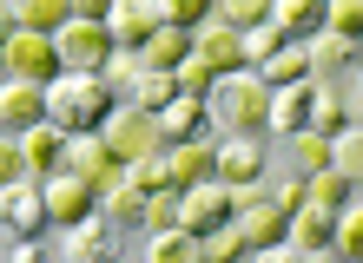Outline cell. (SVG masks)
Instances as JSON below:
<instances>
[{"mask_svg":"<svg viewBox=\"0 0 363 263\" xmlns=\"http://www.w3.org/2000/svg\"><path fill=\"white\" fill-rule=\"evenodd\" d=\"M40 99H47V125H60L67 139H73V132H99L106 112L119 105V93L99 73H60V79L40 86Z\"/></svg>","mask_w":363,"mask_h":263,"instance_id":"6da1fadb","label":"cell"},{"mask_svg":"<svg viewBox=\"0 0 363 263\" xmlns=\"http://www.w3.org/2000/svg\"><path fill=\"white\" fill-rule=\"evenodd\" d=\"M211 125L225 132H264V112H271V86L251 73V66H238V73H225L218 86H211Z\"/></svg>","mask_w":363,"mask_h":263,"instance_id":"7a4b0ae2","label":"cell"},{"mask_svg":"<svg viewBox=\"0 0 363 263\" xmlns=\"http://www.w3.org/2000/svg\"><path fill=\"white\" fill-rule=\"evenodd\" d=\"M0 59H7V79H27V86H47V79L67 73V66H60L53 33H27V27H13V33H7Z\"/></svg>","mask_w":363,"mask_h":263,"instance_id":"3957f363","label":"cell"},{"mask_svg":"<svg viewBox=\"0 0 363 263\" xmlns=\"http://www.w3.org/2000/svg\"><path fill=\"white\" fill-rule=\"evenodd\" d=\"M99 145L113 151L119 165H139V158H152V151H165V145H159V125L145 119V112H133V105H113V112H106Z\"/></svg>","mask_w":363,"mask_h":263,"instance_id":"277c9868","label":"cell"},{"mask_svg":"<svg viewBox=\"0 0 363 263\" xmlns=\"http://www.w3.org/2000/svg\"><path fill=\"white\" fill-rule=\"evenodd\" d=\"M60 171H73V178H79V185H93V191L125 185V165L99 145V132H73V139H67V151H60Z\"/></svg>","mask_w":363,"mask_h":263,"instance_id":"5b68a950","label":"cell"},{"mask_svg":"<svg viewBox=\"0 0 363 263\" xmlns=\"http://www.w3.org/2000/svg\"><path fill=\"white\" fill-rule=\"evenodd\" d=\"M251 178H264V132L211 139V185H251Z\"/></svg>","mask_w":363,"mask_h":263,"instance_id":"8992f818","label":"cell"},{"mask_svg":"<svg viewBox=\"0 0 363 263\" xmlns=\"http://www.w3.org/2000/svg\"><path fill=\"white\" fill-rule=\"evenodd\" d=\"M0 230H7V237H47V230H53L47 197H40V178L0 185Z\"/></svg>","mask_w":363,"mask_h":263,"instance_id":"52a82bcc","label":"cell"},{"mask_svg":"<svg viewBox=\"0 0 363 263\" xmlns=\"http://www.w3.org/2000/svg\"><path fill=\"white\" fill-rule=\"evenodd\" d=\"M53 47H60V66H67V73H99V66L113 59V40H106L99 20H67V27L53 33Z\"/></svg>","mask_w":363,"mask_h":263,"instance_id":"ba28073f","label":"cell"},{"mask_svg":"<svg viewBox=\"0 0 363 263\" xmlns=\"http://www.w3.org/2000/svg\"><path fill=\"white\" fill-rule=\"evenodd\" d=\"M231 224V197H225V185H185L179 191V230L185 237H211V230H225Z\"/></svg>","mask_w":363,"mask_h":263,"instance_id":"9c48e42d","label":"cell"},{"mask_svg":"<svg viewBox=\"0 0 363 263\" xmlns=\"http://www.w3.org/2000/svg\"><path fill=\"white\" fill-rule=\"evenodd\" d=\"M99 27H106V40H113V53H139L145 40L159 33V7L152 0H113Z\"/></svg>","mask_w":363,"mask_h":263,"instance_id":"30bf717a","label":"cell"},{"mask_svg":"<svg viewBox=\"0 0 363 263\" xmlns=\"http://www.w3.org/2000/svg\"><path fill=\"white\" fill-rule=\"evenodd\" d=\"M60 257L67 263H119V230L93 211V217H79V224L60 230Z\"/></svg>","mask_w":363,"mask_h":263,"instance_id":"8fae6325","label":"cell"},{"mask_svg":"<svg viewBox=\"0 0 363 263\" xmlns=\"http://www.w3.org/2000/svg\"><path fill=\"white\" fill-rule=\"evenodd\" d=\"M40 197H47L53 230H67V224H79V217H93V211H99V191H93V185H79L73 171H53V178H40Z\"/></svg>","mask_w":363,"mask_h":263,"instance_id":"7c38bea8","label":"cell"},{"mask_svg":"<svg viewBox=\"0 0 363 263\" xmlns=\"http://www.w3.org/2000/svg\"><path fill=\"white\" fill-rule=\"evenodd\" d=\"M311 99H317V79H297V86H271V112H264V132L291 139V132L311 125Z\"/></svg>","mask_w":363,"mask_h":263,"instance_id":"4fadbf2b","label":"cell"},{"mask_svg":"<svg viewBox=\"0 0 363 263\" xmlns=\"http://www.w3.org/2000/svg\"><path fill=\"white\" fill-rule=\"evenodd\" d=\"M231 230H238L251 250H264V244H284V237H291V211L264 197V204H245V211H231Z\"/></svg>","mask_w":363,"mask_h":263,"instance_id":"5bb4252c","label":"cell"},{"mask_svg":"<svg viewBox=\"0 0 363 263\" xmlns=\"http://www.w3.org/2000/svg\"><path fill=\"white\" fill-rule=\"evenodd\" d=\"M191 53H199L218 79L245 66V53H238V27H225V20H205V27H191Z\"/></svg>","mask_w":363,"mask_h":263,"instance_id":"9a60e30c","label":"cell"},{"mask_svg":"<svg viewBox=\"0 0 363 263\" xmlns=\"http://www.w3.org/2000/svg\"><path fill=\"white\" fill-rule=\"evenodd\" d=\"M152 125H159V145H179V139H211V105L179 93V99L165 105V112H159Z\"/></svg>","mask_w":363,"mask_h":263,"instance_id":"2e32d148","label":"cell"},{"mask_svg":"<svg viewBox=\"0 0 363 263\" xmlns=\"http://www.w3.org/2000/svg\"><path fill=\"white\" fill-rule=\"evenodd\" d=\"M13 139H20V158H27V178H53V171H60V151H67V132H60V125L40 119L27 132H13Z\"/></svg>","mask_w":363,"mask_h":263,"instance_id":"e0dca14e","label":"cell"},{"mask_svg":"<svg viewBox=\"0 0 363 263\" xmlns=\"http://www.w3.org/2000/svg\"><path fill=\"white\" fill-rule=\"evenodd\" d=\"M47 119V99H40V86L27 79H0V132H27Z\"/></svg>","mask_w":363,"mask_h":263,"instance_id":"ac0fdd59","label":"cell"},{"mask_svg":"<svg viewBox=\"0 0 363 263\" xmlns=\"http://www.w3.org/2000/svg\"><path fill=\"white\" fill-rule=\"evenodd\" d=\"M357 47H363V40H344V33H324V27H317V33L304 40V59H311V79L324 86L330 73H344V66H357Z\"/></svg>","mask_w":363,"mask_h":263,"instance_id":"d6986e66","label":"cell"},{"mask_svg":"<svg viewBox=\"0 0 363 263\" xmlns=\"http://www.w3.org/2000/svg\"><path fill=\"white\" fill-rule=\"evenodd\" d=\"M165 171H172V191L205 185V178H211V139H179V145H165Z\"/></svg>","mask_w":363,"mask_h":263,"instance_id":"ffe728a7","label":"cell"},{"mask_svg":"<svg viewBox=\"0 0 363 263\" xmlns=\"http://www.w3.org/2000/svg\"><path fill=\"white\" fill-rule=\"evenodd\" d=\"M304 132H317V139L357 132V105H350L344 93H330V86H317V99H311V125H304Z\"/></svg>","mask_w":363,"mask_h":263,"instance_id":"44dd1931","label":"cell"},{"mask_svg":"<svg viewBox=\"0 0 363 263\" xmlns=\"http://www.w3.org/2000/svg\"><path fill=\"white\" fill-rule=\"evenodd\" d=\"M330 224H337V211H317V204H297L291 211V237H284V244L291 250H330Z\"/></svg>","mask_w":363,"mask_h":263,"instance_id":"7402d4cb","label":"cell"},{"mask_svg":"<svg viewBox=\"0 0 363 263\" xmlns=\"http://www.w3.org/2000/svg\"><path fill=\"white\" fill-rule=\"evenodd\" d=\"M271 27L284 40H311L324 27V0H271Z\"/></svg>","mask_w":363,"mask_h":263,"instance_id":"603a6c76","label":"cell"},{"mask_svg":"<svg viewBox=\"0 0 363 263\" xmlns=\"http://www.w3.org/2000/svg\"><path fill=\"white\" fill-rule=\"evenodd\" d=\"M304 204H317V211H344V204H357V178H344V171H311L304 178Z\"/></svg>","mask_w":363,"mask_h":263,"instance_id":"cb8c5ba5","label":"cell"},{"mask_svg":"<svg viewBox=\"0 0 363 263\" xmlns=\"http://www.w3.org/2000/svg\"><path fill=\"white\" fill-rule=\"evenodd\" d=\"M185 53H191V33H185V27H159V33L139 47V66H145V73H172Z\"/></svg>","mask_w":363,"mask_h":263,"instance_id":"d4e9b609","label":"cell"},{"mask_svg":"<svg viewBox=\"0 0 363 263\" xmlns=\"http://www.w3.org/2000/svg\"><path fill=\"white\" fill-rule=\"evenodd\" d=\"M172 99H179L172 73H139L133 86H125V105H133V112H145V119H159V112H165Z\"/></svg>","mask_w":363,"mask_h":263,"instance_id":"484cf974","label":"cell"},{"mask_svg":"<svg viewBox=\"0 0 363 263\" xmlns=\"http://www.w3.org/2000/svg\"><path fill=\"white\" fill-rule=\"evenodd\" d=\"M7 13H13V27H27V33H60L67 27V0H7Z\"/></svg>","mask_w":363,"mask_h":263,"instance_id":"4316f807","label":"cell"},{"mask_svg":"<svg viewBox=\"0 0 363 263\" xmlns=\"http://www.w3.org/2000/svg\"><path fill=\"white\" fill-rule=\"evenodd\" d=\"M99 217L113 224L119 237L125 230H139V217H145V197L133 191V185H113V191H99Z\"/></svg>","mask_w":363,"mask_h":263,"instance_id":"83f0119b","label":"cell"},{"mask_svg":"<svg viewBox=\"0 0 363 263\" xmlns=\"http://www.w3.org/2000/svg\"><path fill=\"white\" fill-rule=\"evenodd\" d=\"M258 79L264 86H297V79H311V59H304V40H284L264 66H258Z\"/></svg>","mask_w":363,"mask_h":263,"instance_id":"f1b7e54d","label":"cell"},{"mask_svg":"<svg viewBox=\"0 0 363 263\" xmlns=\"http://www.w3.org/2000/svg\"><path fill=\"white\" fill-rule=\"evenodd\" d=\"M145 263H205V257H199V237H185V230H152Z\"/></svg>","mask_w":363,"mask_h":263,"instance_id":"f546056e","label":"cell"},{"mask_svg":"<svg viewBox=\"0 0 363 263\" xmlns=\"http://www.w3.org/2000/svg\"><path fill=\"white\" fill-rule=\"evenodd\" d=\"M330 250L344 257V263L363 257V204H344V211H337V224H330Z\"/></svg>","mask_w":363,"mask_h":263,"instance_id":"4dcf8cb0","label":"cell"},{"mask_svg":"<svg viewBox=\"0 0 363 263\" xmlns=\"http://www.w3.org/2000/svg\"><path fill=\"white\" fill-rule=\"evenodd\" d=\"M125 185H133L139 197H159V191H172V171H165V151H152V158H139V165H125Z\"/></svg>","mask_w":363,"mask_h":263,"instance_id":"1f68e13d","label":"cell"},{"mask_svg":"<svg viewBox=\"0 0 363 263\" xmlns=\"http://www.w3.org/2000/svg\"><path fill=\"white\" fill-rule=\"evenodd\" d=\"M172 86H179L185 99H211V86H218V73H211V66H205L199 53H185V59L172 66Z\"/></svg>","mask_w":363,"mask_h":263,"instance_id":"d6a6232c","label":"cell"},{"mask_svg":"<svg viewBox=\"0 0 363 263\" xmlns=\"http://www.w3.org/2000/svg\"><path fill=\"white\" fill-rule=\"evenodd\" d=\"M211 20H225V27H264L271 20V0H211Z\"/></svg>","mask_w":363,"mask_h":263,"instance_id":"836d02e7","label":"cell"},{"mask_svg":"<svg viewBox=\"0 0 363 263\" xmlns=\"http://www.w3.org/2000/svg\"><path fill=\"white\" fill-rule=\"evenodd\" d=\"M277 47H284V33H277L271 20H264V27H245V33H238V53H245V66H251V73H258V66H264Z\"/></svg>","mask_w":363,"mask_h":263,"instance_id":"e575fe53","label":"cell"},{"mask_svg":"<svg viewBox=\"0 0 363 263\" xmlns=\"http://www.w3.org/2000/svg\"><path fill=\"white\" fill-rule=\"evenodd\" d=\"M199 257H205V263H245V257H251V244H245V237H238V230L225 224V230L199 237Z\"/></svg>","mask_w":363,"mask_h":263,"instance_id":"d590c367","label":"cell"},{"mask_svg":"<svg viewBox=\"0 0 363 263\" xmlns=\"http://www.w3.org/2000/svg\"><path fill=\"white\" fill-rule=\"evenodd\" d=\"M152 7H159V27H205V20H211V0H152Z\"/></svg>","mask_w":363,"mask_h":263,"instance_id":"8d00e7d4","label":"cell"},{"mask_svg":"<svg viewBox=\"0 0 363 263\" xmlns=\"http://www.w3.org/2000/svg\"><path fill=\"white\" fill-rule=\"evenodd\" d=\"M330 171H344V178L363 185V132H337L330 139Z\"/></svg>","mask_w":363,"mask_h":263,"instance_id":"74e56055","label":"cell"},{"mask_svg":"<svg viewBox=\"0 0 363 263\" xmlns=\"http://www.w3.org/2000/svg\"><path fill=\"white\" fill-rule=\"evenodd\" d=\"M324 33L363 40V0H324Z\"/></svg>","mask_w":363,"mask_h":263,"instance_id":"f35d334b","label":"cell"},{"mask_svg":"<svg viewBox=\"0 0 363 263\" xmlns=\"http://www.w3.org/2000/svg\"><path fill=\"white\" fill-rule=\"evenodd\" d=\"M291 158H297V171H324L330 165V139H317V132H291Z\"/></svg>","mask_w":363,"mask_h":263,"instance_id":"ab89813d","label":"cell"},{"mask_svg":"<svg viewBox=\"0 0 363 263\" xmlns=\"http://www.w3.org/2000/svg\"><path fill=\"white\" fill-rule=\"evenodd\" d=\"M139 230L152 237V230H179V191H159V197H145V217H139Z\"/></svg>","mask_w":363,"mask_h":263,"instance_id":"60d3db41","label":"cell"},{"mask_svg":"<svg viewBox=\"0 0 363 263\" xmlns=\"http://www.w3.org/2000/svg\"><path fill=\"white\" fill-rule=\"evenodd\" d=\"M0 263H47V244H40V237H7V244H0Z\"/></svg>","mask_w":363,"mask_h":263,"instance_id":"b9f144b4","label":"cell"},{"mask_svg":"<svg viewBox=\"0 0 363 263\" xmlns=\"http://www.w3.org/2000/svg\"><path fill=\"white\" fill-rule=\"evenodd\" d=\"M13 178H27V158H20L13 132H0V185H13Z\"/></svg>","mask_w":363,"mask_h":263,"instance_id":"7bdbcfd3","label":"cell"},{"mask_svg":"<svg viewBox=\"0 0 363 263\" xmlns=\"http://www.w3.org/2000/svg\"><path fill=\"white\" fill-rule=\"evenodd\" d=\"M225 197H231V211H245V204H264L271 185H264V178H251V185H225Z\"/></svg>","mask_w":363,"mask_h":263,"instance_id":"ee69618b","label":"cell"},{"mask_svg":"<svg viewBox=\"0 0 363 263\" xmlns=\"http://www.w3.org/2000/svg\"><path fill=\"white\" fill-rule=\"evenodd\" d=\"M304 250H291V244H264V250H251L245 263H297Z\"/></svg>","mask_w":363,"mask_h":263,"instance_id":"f6af8a7d","label":"cell"},{"mask_svg":"<svg viewBox=\"0 0 363 263\" xmlns=\"http://www.w3.org/2000/svg\"><path fill=\"white\" fill-rule=\"evenodd\" d=\"M106 7H113V0H67L73 20H106Z\"/></svg>","mask_w":363,"mask_h":263,"instance_id":"bcb514c9","label":"cell"},{"mask_svg":"<svg viewBox=\"0 0 363 263\" xmlns=\"http://www.w3.org/2000/svg\"><path fill=\"white\" fill-rule=\"evenodd\" d=\"M297 263H344L337 250H311V257H297Z\"/></svg>","mask_w":363,"mask_h":263,"instance_id":"7dc6e473","label":"cell"},{"mask_svg":"<svg viewBox=\"0 0 363 263\" xmlns=\"http://www.w3.org/2000/svg\"><path fill=\"white\" fill-rule=\"evenodd\" d=\"M7 33H13V13H7V0H0V47H7Z\"/></svg>","mask_w":363,"mask_h":263,"instance_id":"c3c4849f","label":"cell"},{"mask_svg":"<svg viewBox=\"0 0 363 263\" xmlns=\"http://www.w3.org/2000/svg\"><path fill=\"white\" fill-rule=\"evenodd\" d=\"M0 79H7V59H0Z\"/></svg>","mask_w":363,"mask_h":263,"instance_id":"681fc988","label":"cell"},{"mask_svg":"<svg viewBox=\"0 0 363 263\" xmlns=\"http://www.w3.org/2000/svg\"><path fill=\"white\" fill-rule=\"evenodd\" d=\"M0 244H7V230H0Z\"/></svg>","mask_w":363,"mask_h":263,"instance_id":"f907efd6","label":"cell"}]
</instances>
